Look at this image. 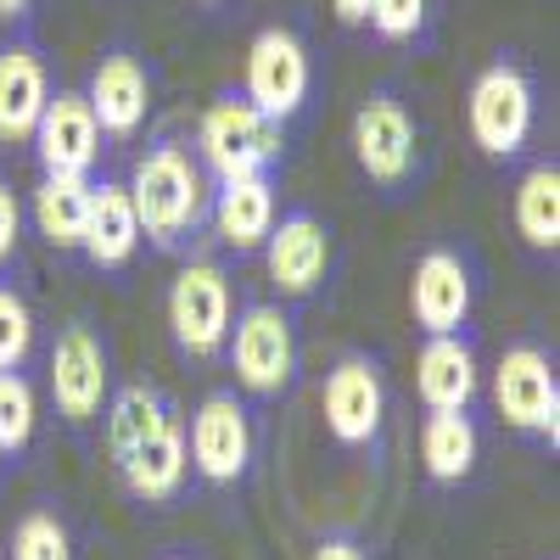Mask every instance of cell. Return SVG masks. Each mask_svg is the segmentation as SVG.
Masks as SVG:
<instances>
[{
  "label": "cell",
  "instance_id": "1",
  "mask_svg": "<svg viewBox=\"0 0 560 560\" xmlns=\"http://www.w3.org/2000/svg\"><path fill=\"white\" fill-rule=\"evenodd\" d=\"M124 191L135 202L140 236H147L163 258H191L208 242V202H213V179L197 158L191 140L158 135L147 140V152L129 163Z\"/></svg>",
  "mask_w": 560,
  "mask_h": 560
},
{
  "label": "cell",
  "instance_id": "2",
  "mask_svg": "<svg viewBox=\"0 0 560 560\" xmlns=\"http://www.w3.org/2000/svg\"><path fill=\"white\" fill-rule=\"evenodd\" d=\"M118 376H113V342L90 314H73L57 325L51 348H45V393H51L57 420L73 438H90L107 415Z\"/></svg>",
  "mask_w": 560,
  "mask_h": 560
},
{
  "label": "cell",
  "instance_id": "3",
  "mask_svg": "<svg viewBox=\"0 0 560 560\" xmlns=\"http://www.w3.org/2000/svg\"><path fill=\"white\" fill-rule=\"evenodd\" d=\"M348 147H353L359 174L376 185L387 202L409 197L420 185V174H427V135H420V118L404 102V90H393V84H376L359 102Z\"/></svg>",
  "mask_w": 560,
  "mask_h": 560
},
{
  "label": "cell",
  "instance_id": "4",
  "mask_svg": "<svg viewBox=\"0 0 560 560\" xmlns=\"http://www.w3.org/2000/svg\"><path fill=\"white\" fill-rule=\"evenodd\" d=\"M236 275L224 258L191 253L179 258L168 298H163V319H168V342L185 364H213L224 359L230 342V319H236Z\"/></svg>",
  "mask_w": 560,
  "mask_h": 560
},
{
  "label": "cell",
  "instance_id": "5",
  "mask_svg": "<svg viewBox=\"0 0 560 560\" xmlns=\"http://www.w3.org/2000/svg\"><path fill=\"white\" fill-rule=\"evenodd\" d=\"M224 364L236 370V387L253 404H275L298 387L303 370V342H298V314L287 303L253 298L230 319V342H224Z\"/></svg>",
  "mask_w": 560,
  "mask_h": 560
},
{
  "label": "cell",
  "instance_id": "6",
  "mask_svg": "<svg viewBox=\"0 0 560 560\" xmlns=\"http://www.w3.org/2000/svg\"><path fill=\"white\" fill-rule=\"evenodd\" d=\"M465 129H471V147L488 163L527 158L533 135H538V84L522 68V57L504 51L471 79V96H465Z\"/></svg>",
  "mask_w": 560,
  "mask_h": 560
},
{
  "label": "cell",
  "instance_id": "7",
  "mask_svg": "<svg viewBox=\"0 0 560 560\" xmlns=\"http://www.w3.org/2000/svg\"><path fill=\"white\" fill-rule=\"evenodd\" d=\"M197 158L208 179H247V174H275L287 163V124L264 118L242 90H219L197 118Z\"/></svg>",
  "mask_w": 560,
  "mask_h": 560
},
{
  "label": "cell",
  "instance_id": "8",
  "mask_svg": "<svg viewBox=\"0 0 560 560\" xmlns=\"http://www.w3.org/2000/svg\"><path fill=\"white\" fill-rule=\"evenodd\" d=\"M488 398H493L499 427L544 443L549 454L560 448V370L544 342H533V337L510 342L488 376Z\"/></svg>",
  "mask_w": 560,
  "mask_h": 560
},
{
  "label": "cell",
  "instance_id": "9",
  "mask_svg": "<svg viewBox=\"0 0 560 560\" xmlns=\"http://www.w3.org/2000/svg\"><path fill=\"white\" fill-rule=\"evenodd\" d=\"M185 448H191V477L208 488H242L258 465V415L253 398L236 387L208 393L185 415Z\"/></svg>",
  "mask_w": 560,
  "mask_h": 560
},
{
  "label": "cell",
  "instance_id": "10",
  "mask_svg": "<svg viewBox=\"0 0 560 560\" xmlns=\"http://www.w3.org/2000/svg\"><path fill=\"white\" fill-rule=\"evenodd\" d=\"M319 415L325 432L348 454H382V432H387V370L370 348H348L331 359L319 387Z\"/></svg>",
  "mask_w": 560,
  "mask_h": 560
},
{
  "label": "cell",
  "instance_id": "11",
  "mask_svg": "<svg viewBox=\"0 0 560 560\" xmlns=\"http://www.w3.org/2000/svg\"><path fill=\"white\" fill-rule=\"evenodd\" d=\"M258 258H264V275L275 287V303L303 308V303H314L325 287H331L337 236H331V224H325L314 208H280V219L264 236Z\"/></svg>",
  "mask_w": 560,
  "mask_h": 560
},
{
  "label": "cell",
  "instance_id": "12",
  "mask_svg": "<svg viewBox=\"0 0 560 560\" xmlns=\"http://www.w3.org/2000/svg\"><path fill=\"white\" fill-rule=\"evenodd\" d=\"M482 292V264L471 247L438 242L415 258L409 269V319L420 337H448V331H471Z\"/></svg>",
  "mask_w": 560,
  "mask_h": 560
},
{
  "label": "cell",
  "instance_id": "13",
  "mask_svg": "<svg viewBox=\"0 0 560 560\" xmlns=\"http://www.w3.org/2000/svg\"><path fill=\"white\" fill-rule=\"evenodd\" d=\"M242 96L275 118V124H292L308 96H314V57H308V45L298 28H258L253 45H247V73H242Z\"/></svg>",
  "mask_w": 560,
  "mask_h": 560
},
{
  "label": "cell",
  "instance_id": "14",
  "mask_svg": "<svg viewBox=\"0 0 560 560\" xmlns=\"http://www.w3.org/2000/svg\"><path fill=\"white\" fill-rule=\"evenodd\" d=\"M84 102H90V113H96V124L113 147H129V140L147 129L152 102H158L152 62L140 57L135 45H107L102 62L84 79Z\"/></svg>",
  "mask_w": 560,
  "mask_h": 560
},
{
  "label": "cell",
  "instance_id": "15",
  "mask_svg": "<svg viewBox=\"0 0 560 560\" xmlns=\"http://www.w3.org/2000/svg\"><path fill=\"white\" fill-rule=\"evenodd\" d=\"M34 163L39 174H79V179H96L102 168V152H107V135L96 124V113H90L84 90H51V102H45L34 135Z\"/></svg>",
  "mask_w": 560,
  "mask_h": 560
},
{
  "label": "cell",
  "instance_id": "16",
  "mask_svg": "<svg viewBox=\"0 0 560 560\" xmlns=\"http://www.w3.org/2000/svg\"><path fill=\"white\" fill-rule=\"evenodd\" d=\"M280 219V191L275 174H247V179H219L208 202V236L224 258H258L264 236Z\"/></svg>",
  "mask_w": 560,
  "mask_h": 560
},
{
  "label": "cell",
  "instance_id": "17",
  "mask_svg": "<svg viewBox=\"0 0 560 560\" xmlns=\"http://www.w3.org/2000/svg\"><path fill=\"white\" fill-rule=\"evenodd\" d=\"M51 57L34 34L0 39V147H28V135L51 102Z\"/></svg>",
  "mask_w": 560,
  "mask_h": 560
},
{
  "label": "cell",
  "instance_id": "18",
  "mask_svg": "<svg viewBox=\"0 0 560 560\" xmlns=\"http://www.w3.org/2000/svg\"><path fill=\"white\" fill-rule=\"evenodd\" d=\"M124 493L135 504H152V510H168L185 482H191V448H185V409H174L163 427L147 438V443H135L124 465H113Z\"/></svg>",
  "mask_w": 560,
  "mask_h": 560
},
{
  "label": "cell",
  "instance_id": "19",
  "mask_svg": "<svg viewBox=\"0 0 560 560\" xmlns=\"http://www.w3.org/2000/svg\"><path fill=\"white\" fill-rule=\"evenodd\" d=\"M415 398L427 409H471L482 398V348L471 331L427 337L415 353Z\"/></svg>",
  "mask_w": 560,
  "mask_h": 560
},
{
  "label": "cell",
  "instance_id": "20",
  "mask_svg": "<svg viewBox=\"0 0 560 560\" xmlns=\"http://www.w3.org/2000/svg\"><path fill=\"white\" fill-rule=\"evenodd\" d=\"M147 236H140V219H135V202L124 191V179H96L90 185V213H84V230H79V258L102 275H124Z\"/></svg>",
  "mask_w": 560,
  "mask_h": 560
},
{
  "label": "cell",
  "instance_id": "21",
  "mask_svg": "<svg viewBox=\"0 0 560 560\" xmlns=\"http://www.w3.org/2000/svg\"><path fill=\"white\" fill-rule=\"evenodd\" d=\"M482 465V427L471 409H427L420 420V471L432 488H465Z\"/></svg>",
  "mask_w": 560,
  "mask_h": 560
},
{
  "label": "cell",
  "instance_id": "22",
  "mask_svg": "<svg viewBox=\"0 0 560 560\" xmlns=\"http://www.w3.org/2000/svg\"><path fill=\"white\" fill-rule=\"evenodd\" d=\"M510 224H516L527 253L538 258L560 253V163L555 158H538L522 168L516 191H510Z\"/></svg>",
  "mask_w": 560,
  "mask_h": 560
},
{
  "label": "cell",
  "instance_id": "23",
  "mask_svg": "<svg viewBox=\"0 0 560 560\" xmlns=\"http://www.w3.org/2000/svg\"><path fill=\"white\" fill-rule=\"evenodd\" d=\"M90 185L96 179H79V174H39L34 197H28V219H34V236L51 247V253H79V230L90 213Z\"/></svg>",
  "mask_w": 560,
  "mask_h": 560
},
{
  "label": "cell",
  "instance_id": "24",
  "mask_svg": "<svg viewBox=\"0 0 560 560\" xmlns=\"http://www.w3.org/2000/svg\"><path fill=\"white\" fill-rule=\"evenodd\" d=\"M73 527L57 504H34L12 527V560H73Z\"/></svg>",
  "mask_w": 560,
  "mask_h": 560
},
{
  "label": "cell",
  "instance_id": "25",
  "mask_svg": "<svg viewBox=\"0 0 560 560\" xmlns=\"http://www.w3.org/2000/svg\"><path fill=\"white\" fill-rule=\"evenodd\" d=\"M34 427H39L34 382L23 376V370H0V454H7V465L28 454Z\"/></svg>",
  "mask_w": 560,
  "mask_h": 560
},
{
  "label": "cell",
  "instance_id": "26",
  "mask_svg": "<svg viewBox=\"0 0 560 560\" xmlns=\"http://www.w3.org/2000/svg\"><path fill=\"white\" fill-rule=\"evenodd\" d=\"M39 342V319L34 303L18 280H0V370H28Z\"/></svg>",
  "mask_w": 560,
  "mask_h": 560
},
{
  "label": "cell",
  "instance_id": "27",
  "mask_svg": "<svg viewBox=\"0 0 560 560\" xmlns=\"http://www.w3.org/2000/svg\"><path fill=\"white\" fill-rule=\"evenodd\" d=\"M432 18H438V0H370L364 28L382 45H420L432 34Z\"/></svg>",
  "mask_w": 560,
  "mask_h": 560
},
{
  "label": "cell",
  "instance_id": "28",
  "mask_svg": "<svg viewBox=\"0 0 560 560\" xmlns=\"http://www.w3.org/2000/svg\"><path fill=\"white\" fill-rule=\"evenodd\" d=\"M23 197H18V185L0 174V280H12L23 269Z\"/></svg>",
  "mask_w": 560,
  "mask_h": 560
},
{
  "label": "cell",
  "instance_id": "29",
  "mask_svg": "<svg viewBox=\"0 0 560 560\" xmlns=\"http://www.w3.org/2000/svg\"><path fill=\"white\" fill-rule=\"evenodd\" d=\"M308 560H376V549H370L359 533L337 527V533H325V538L308 549Z\"/></svg>",
  "mask_w": 560,
  "mask_h": 560
},
{
  "label": "cell",
  "instance_id": "30",
  "mask_svg": "<svg viewBox=\"0 0 560 560\" xmlns=\"http://www.w3.org/2000/svg\"><path fill=\"white\" fill-rule=\"evenodd\" d=\"M331 12L342 28H364V12H370V0H331Z\"/></svg>",
  "mask_w": 560,
  "mask_h": 560
},
{
  "label": "cell",
  "instance_id": "31",
  "mask_svg": "<svg viewBox=\"0 0 560 560\" xmlns=\"http://www.w3.org/2000/svg\"><path fill=\"white\" fill-rule=\"evenodd\" d=\"M34 0H0V23H28Z\"/></svg>",
  "mask_w": 560,
  "mask_h": 560
},
{
  "label": "cell",
  "instance_id": "32",
  "mask_svg": "<svg viewBox=\"0 0 560 560\" xmlns=\"http://www.w3.org/2000/svg\"><path fill=\"white\" fill-rule=\"evenodd\" d=\"M163 560H197V555H163Z\"/></svg>",
  "mask_w": 560,
  "mask_h": 560
},
{
  "label": "cell",
  "instance_id": "33",
  "mask_svg": "<svg viewBox=\"0 0 560 560\" xmlns=\"http://www.w3.org/2000/svg\"><path fill=\"white\" fill-rule=\"evenodd\" d=\"M197 7H224V0H197Z\"/></svg>",
  "mask_w": 560,
  "mask_h": 560
},
{
  "label": "cell",
  "instance_id": "34",
  "mask_svg": "<svg viewBox=\"0 0 560 560\" xmlns=\"http://www.w3.org/2000/svg\"><path fill=\"white\" fill-rule=\"evenodd\" d=\"M0 471H7V454H0Z\"/></svg>",
  "mask_w": 560,
  "mask_h": 560
}]
</instances>
